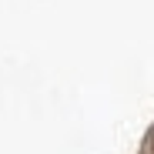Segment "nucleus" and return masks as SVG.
<instances>
[{
    "label": "nucleus",
    "mask_w": 154,
    "mask_h": 154,
    "mask_svg": "<svg viewBox=\"0 0 154 154\" xmlns=\"http://www.w3.org/2000/svg\"><path fill=\"white\" fill-rule=\"evenodd\" d=\"M151 154H154V141H151Z\"/></svg>",
    "instance_id": "obj_1"
}]
</instances>
